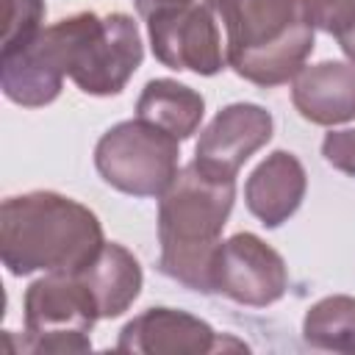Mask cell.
I'll return each mask as SVG.
<instances>
[{"label":"cell","instance_id":"cell-1","mask_svg":"<svg viewBox=\"0 0 355 355\" xmlns=\"http://www.w3.org/2000/svg\"><path fill=\"white\" fill-rule=\"evenodd\" d=\"M236 178L216 175L197 161L178 169L158 202L161 272L191 291H214V261L233 208Z\"/></svg>","mask_w":355,"mask_h":355},{"label":"cell","instance_id":"cell-2","mask_svg":"<svg viewBox=\"0 0 355 355\" xmlns=\"http://www.w3.org/2000/svg\"><path fill=\"white\" fill-rule=\"evenodd\" d=\"M103 244L100 219L64 194L31 191L0 208V255L11 275L78 272Z\"/></svg>","mask_w":355,"mask_h":355},{"label":"cell","instance_id":"cell-3","mask_svg":"<svg viewBox=\"0 0 355 355\" xmlns=\"http://www.w3.org/2000/svg\"><path fill=\"white\" fill-rule=\"evenodd\" d=\"M225 22L227 64L250 83L294 80L313 50V22L302 0H214Z\"/></svg>","mask_w":355,"mask_h":355},{"label":"cell","instance_id":"cell-4","mask_svg":"<svg viewBox=\"0 0 355 355\" xmlns=\"http://www.w3.org/2000/svg\"><path fill=\"white\" fill-rule=\"evenodd\" d=\"M100 319L97 300L78 272H47L25 291V338L19 352H86Z\"/></svg>","mask_w":355,"mask_h":355},{"label":"cell","instance_id":"cell-5","mask_svg":"<svg viewBox=\"0 0 355 355\" xmlns=\"http://www.w3.org/2000/svg\"><path fill=\"white\" fill-rule=\"evenodd\" d=\"M69 19V78L86 94H119L141 64V36L128 14L80 11Z\"/></svg>","mask_w":355,"mask_h":355},{"label":"cell","instance_id":"cell-6","mask_svg":"<svg viewBox=\"0 0 355 355\" xmlns=\"http://www.w3.org/2000/svg\"><path fill=\"white\" fill-rule=\"evenodd\" d=\"M178 139L136 119L114 125L94 147L103 180L133 197H161L178 175Z\"/></svg>","mask_w":355,"mask_h":355},{"label":"cell","instance_id":"cell-7","mask_svg":"<svg viewBox=\"0 0 355 355\" xmlns=\"http://www.w3.org/2000/svg\"><path fill=\"white\" fill-rule=\"evenodd\" d=\"M147 28L155 58L169 69L216 75L227 61L216 28L214 3H197L155 14L147 19Z\"/></svg>","mask_w":355,"mask_h":355},{"label":"cell","instance_id":"cell-8","mask_svg":"<svg viewBox=\"0 0 355 355\" xmlns=\"http://www.w3.org/2000/svg\"><path fill=\"white\" fill-rule=\"evenodd\" d=\"M283 258L255 233H236L219 244L214 261V291L241 305H272L286 294Z\"/></svg>","mask_w":355,"mask_h":355},{"label":"cell","instance_id":"cell-9","mask_svg":"<svg viewBox=\"0 0 355 355\" xmlns=\"http://www.w3.org/2000/svg\"><path fill=\"white\" fill-rule=\"evenodd\" d=\"M69 67V19L42 28L25 47L3 55V92L8 100L36 108L58 97Z\"/></svg>","mask_w":355,"mask_h":355},{"label":"cell","instance_id":"cell-10","mask_svg":"<svg viewBox=\"0 0 355 355\" xmlns=\"http://www.w3.org/2000/svg\"><path fill=\"white\" fill-rule=\"evenodd\" d=\"M244 349L241 341H227L214 333V327L186 311L175 308H150L141 316L130 319L116 341L119 352L133 355H202L216 349Z\"/></svg>","mask_w":355,"mask_h":355},{"label":"cell","instance_id":"cell-11","mask_svg":"<svg viewBox=\"0 0 355 355\" xmlns=\"http://www.w3.org/2000/svg\"><path fill=\"white\" fill-rule=\"evenodd\" d=\"M272 125L275 122L266 108L255 103H233L200 133L194 161L216 175L236 178L239 166L272 139Z\"/></svg>","mask_w":355,"mask_h":355},{"label":"cell","instance_id":"cell-12","mask_svg":"<svg viewBox=\"0 0 355 355\" xmlns=\"http://www.w3.org/2000/svg\"><path fill=\"white\" fill-rule=\"evenodd\" d=\"M291 103L313 125L355 119V64L319 61L302 67L291 83Z\"/></svg>","mask_w":355,"mask_h":355},{"label":"cell","instance_id":"cell-13","mask_svg":"<svg viewBox=\"0 0 355 355\" xmlns=\"http://www.w3.org/2000/svg\"><path fill=\"white\" fill-rule=\"evenodd\" d=\"M247 208L266 227L283 225L305 197V169L297 155L275 150L247 178Z\"/></svg>","mask_w":355,"mask_h":355},{"label":"cell","instance_id":"cell-14","mask_svg":"<svg viewBox=\"0 0 355 355\" xmlns=\"http://www.w3.org/2000/svg\"><path fill=\"white\" fill-rule=\"evenodd\" d=\"M78 275L92 288L100 319H114L125 313L141 291V266L133 252H128L116 241H105L97 255L78 269Z\"/></svg>","mask_w":355,"mask_h":355},{"label":"cell","instance_id":"cell-15","mask_svg":"<svg viewBox=\"0 0 355 355\" xmlns=\"http://www.w3.org/2000/svg\"><path fill=\"white\" fill-rule=\"evenodd\" d=\"M205 114V100L191 86H183L169 78H155L144 86L136 103V116L172 139H189Z\"/></svg>","mask_w":355,"mask_h":355},{"label":"cell","instance_id":"cell-16","mask_svg":"<svg viewBox=\"0 0 355 355\" xmlns=\"http://www.w3.org/2000/svg\"><path fill=\"white\" fill-rule=\"evenodd\" d=\"M302 338L316 349L355 355V297L333 294L308 308Z\"/></svg>","mask_w":355,"mask_h":355},{"label":"cell","instance_id":"cell-17","mask_svg":"<svg viewBox=\"0 0 355 355\" xmlns=\"http://www.w3.org/2000/svg\"><path fill=\"white\" fill-rule=\"evenodd\" d=\"M6 28H3V55L25 47L39 31L44 19L42 0H3Z\"/></svg>","mask_w":355,"mask_h":355},{"label":"cell","instance_id":"cell-18","mask_svg":"<svg viewBox=\"0 0 355 355\" xmlns=\"http://www.w3.org/2000/svg\"><path fill=\"white\" fill-rule=\"evenodd\" d=\"M313 28L341 36L355 28V0H302Z\"/></svg>","mask_w":355,"mask_h":355},{"label":"cell","instance_id":"cell-19","mask_svg":"<svg viewBox=\"0 0 355 355\" xmlns=\"http://www.w3.org/2000/svg\"><path fill=\"white\" fill-rule=\"evenodd\" d=\"M322 155L330 166L355 178V128L349 130H330L322 141Z\"/></svg>","mask_w":355,"mask_h":355},{"label":"cell","instance_id":"cell-20","mask_svg":"<svg viewBox=\"0 0 355 355\" xmlns=\"http://www.w3.org/2000/svg\"><path fill=\"white\" fill-rule=\"evenodd\" d=\"M197 3H214V0H136V8L144 19L164 14V11H175V8H186V6H197Z\"/></svg>","mask_w":355,"mask_h":355},{"label":"cell","instance_id":"cell-21","mask_svg":"<svg viewBox=\"0 0 355 355\" xmlns=\"http://www.w3.org/2000/svg\"><path fill=\"white\" fill-rule=\"evenodd\" d=\"M338 44H341V50L352 58V64H355V28L352 31H347V33H341L338 36Z\"/></svg>","mask_w":355,"mask_h":355}]
</instances>
